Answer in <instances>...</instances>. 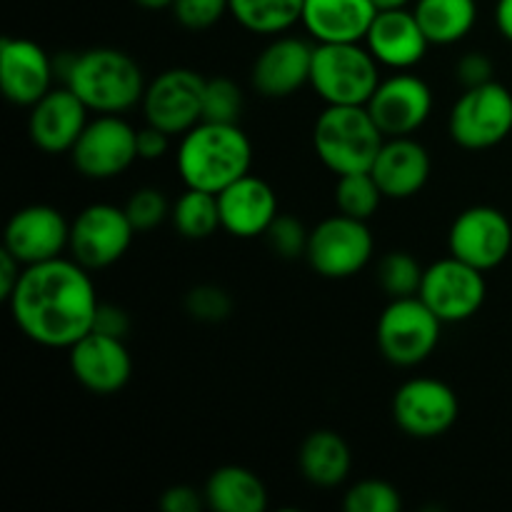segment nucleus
<instances>
[{"mask_svg": "<svg viewBox=\"0 0 512 512\" xmlns=\"http://www.w3.org/2000/svg\"><path fill=\"white\" fill-rule=\"evenodd\" d=\"M20 333L43 348H73L93 330L100 308L90 270L73 258L25 265L8 300Z\"/></svg>", "mask_w": 512, "mask_h": 512, "instance_id": "f257e3e1", "label": "nucleus"}, {"mask_svg": "<svg viewBox=\"0 0 512 512\" xmlns=\"http://www.w3.org/2000/svg\"><path fill=\"white\" fill-rule=\"evenodd\" d=\"M55 75L95 115H123L143 103V68L118 48H88L55 60Z\"/></svg>", "mask_w": 512, "mask_h": 512, "instance_id": "f03ea898", "label": "nucleus"}, {"mask_svg": "<svg viewBox=\"0 0 512 512\" xmlns=\"http://www.w3.org/2000/svg\"><path fill=\"white\" fill-rule=\"evenodd\" d=\"M175 165L185 188L218 195L250 173L253 143L238 123L200 120L193 130L180 135Z\"/></svg>", "mask_w": 512, "mask_h": 512, "instance_id": "7ed1b4c3", "label": "nucleus"}, {"mask_svg": "<svg viewBox=\"0 0 512 512\" xmlns=\"http://www.w3.org/2000/svg\"><path fill=\"white\" fill-rule=\"evenodd\" d=\"M385 143L368 105H325L313 125V148L335 175L368 173Z\"/></svg>", "mask_w": 512, "mask_h": 512, "instance_id": "20e7f679", "label": "nucleus"}, {"mask_svg": "<svg viewBox=\"0 0 512 512\" xmlns=\"http://www.w3.org/2000/svg\"><path fill=\"white\" fill-rule=\"evenodd\" d=\"M380 68L365 43H315L310 88L325 105H368Z\"/></svg>", "mask_w": 512, "mask_h": 512, "instance_id": "39448f33", "label": "nucleus"}, {"mask_svg": "<svg viewBox=\"0 0 512 512\" xmlns=\"http://www.w3.org/2000/svg\"><path fill=\"white\" fill-rule=\"evenodd\" d=\"M443 325L420 295L390 300L375 330L380 355L398 368H415L435 353Z\"/></svg>", "mask_w": 512, "mask_h": 512, "instance_id": "423d86ee", "label": "nucleus"}, {"mask_svg": "<svg viewBox=\"0 0 512 512\" xmlns=\"http://www.w3.org/2000/svg\"><path fill=\"white\" fill-rule=\"evenodd\" d=\"M373 253L375 240L368 220L335 213L310 230L305 260L320 278L345 280L368 268Z\"/></svg>", "mask_w": 512, "mask_h": 512, "instance_id": "0eeeda50", "label": "nucleus"}, {"mask_svg": "<svg viewBox=\"0 0 512 512\" xmlns=\"http://www.w3.org/2000/svg\"><path fill=\"white\" fill-rule=\"evenodd\" d=\"M448 133L465 150H488L512 133V93L503 83L465 88L448 115Z\"/></svg>", "mask_w": 512, "mask_h": 512, "instance_id": "6e6552de", "label": "nucleus"}, {"mask_svg": "<svg viewBox=\"0 0 512 512\" xmlns=\"http://www.w3.org/2000/svg\"><path fill=\"white\" fill-rule=\"evenodd\" d=\"M75 170L90 180H113L138 158V128L123 115H95L70 150Z\"/></svg>", "mask_w": 512, "mask_h": 512, "instance_id": "1a4fd4ad", "label": "nucleus"}, {"mask_svg": "<svg viewBox=\"0 0 512 512\" xmlns=\"http://www.w3.org/2000/svg\"><path fill=\"white\" fill-rule=\"evenodd\" d=\"M135 228L125 208L93 203L70 223V258L88 270H103L118 263L133 243Z\"/></svg>", "mask_w": 512, "mask_h": 512, "instance_id": "9d476101", "label": "nucleus"}, {"mask_svg": "<svg viewBox=\"0 0 512 512\" xmlns=\"http://www.w3.org/2000/svg\"><path fill=\"white\" fill-rule=\"evenodd\" d=\"M418 295L443 323H465L485 305L488 283L483 270L448 255L425 268Z\"/></svg>", "mask_w": 512, "mask_h": 512, "instance_id": "9b49d317", "label": "nucleus"}, {"mask_svg": "<svg viewBox=\"0 0 512 512\" xmlns=\"http://www.w3.org/2000/svg\"><path fill=\"white\" fill-rule=\"evenodd\" d=\"M205 80L193 68H168L155 75L143 95L145 123L168 135H185L203 120Z\"/></svg>", "mask_w": 512, "mask_h": 512, "instance_id": "f8f14e48", "label": "nucleus"}, {"mask_svg": "<svg viewBox=\"0 0 512 512\" xmlns=\"http://www.w3.org/2000/svg\"><path fill=\"white\" fill-rule=\"evenodd\" d=\"M458 418V393L438 378H410L393 395V420L410 438H440Z\"/></svg>", "mask_w": 512, "mask_h": 512, "instance_id": "ddd939ff", "label": "nucleus"}, {"mask_svg": "<svg viewBox=\"0 0 512 512\" xmlns=\"http://www.w3.org/2000/svg\"><path fill=\"white\" fill-rule=\"evenodd\" d=\"M448 250L473 268H498L512 250V225L503 210L493 205H473L453 220L448 233Z\"/></svg>", "mask_w": 512, "mask_h": 512, "instance_id": "4468645a", "label": "nucleus"}, {"mask_svg": "<svg viewBox=\"0 0 512 512\" xmlns=\"http://www.w3.org/2000/svg\"><path fill=\"white\" fill-rule=\"evenodd\" d=\"M433 90L420 75L395 70L380 80L378 90L368 100V110L385 138L415 135L433 115Z\"/></svg>", "mask_w": 512, "mask_h": 512, "instance_id": "2eb2a0df", "label": "nucleus"}, {"mask_svg": "<svg viewBox=\"0 0 512 512\" xmlns=\"http://www.w3.org/2000/svg\"><path fill=\"white\" fill-rule=\"evenodd\" d=\"M315 43L298 35H275L260 55L255 58L250 70V83L255 93L270 100H283L300 93L310 85V70H313Z\"/></svg>", "mask_w": 512, "mask_h": 512, "instance_id": "dca6fc26", "label": "nucleus"}, {"mask_svg": "<svg viewBox=\"0 0 512 512\" xmlns=\"http://www.w3.org/2000/svg\"><path fill=\"white\" fill-rule=\"evenodd\" d=\"M70 223L53 205H25L5 225L3 248L23 265L60 258L68 250Z\"/></svg>", "mask_w": 512, "mask_h": 512, "instance_id": "f3484780", "label": "nucleus"}, {"mask_svg": "<svg viewBox=\"0 0 512 512\" xmlns=\"http://www.w3.org/2000/svg\"><path fill=\"white\" fill-rule=\"evenodd\" d=\"M68 353L73 378L95 395L120 393L133 375V358L123 338L90 330Z\"/></svg>", "mask_w": 512, "mask_h": 512, "instance_id": "a211bd4d", "label": "nucleus"}, {"mask_svg": "<svg viewBox=\"0 0 512 512\" xmlns=\"http://www.w3.org/2000/svg\"><path fill=\"white\" fill-rule=\"evenodd\" d=\"M55 78V60L45 53L43 45L10 35L0 40V85L10 103L33 108L53 90Z\"/></svg>", "mask_w": 512, "mask_h": 512, "instance_id": "6ab92c4d", "label": "nucleus"}, {"mask_svg": "<svg viewBox=\"0 0 512 512\" xmlns=\"http://www.w3.org/2000/svg\"><path fill=\"white\" fill-rule=\"evenodd\" d=\"M90 120V110L70 88L50 90L30 108L28 135L38 150L48 155L68 153L75 148Z\"/></svg>", "mask_w": 512, "mask_h": 512, "instance_id": "aec40b11", "label": "nucleus"}, {"mask_svg": "<svg viewBox=\"0 0 512 512\" xmlns=\"http://www.w3.org/2000/svg\"><path fill=\"white\" fill-rule=\"evenodd\" d=\"M220 225L228 235L240 240L260 238L278 218V195L268 180L248 173L218 193Z\"/></svg>", "mask_w": 512, "mask_h": 512, "instance_id": "412c9836", "label": "nucleus"}, {"mask_svg": "<svg viewBox=\"0 0 512 512\" xmlns=\"http://www.w3.org/2000/svg\"><path fill=\"white\" fill-rule=\"evenodd\" d=\"M363 43L390 70H413L430 48L428 35L408 8L378 10Z\"/></svg>", "mask_w": 512, "mask_h": 512, "instance_id": "4be33fe9", "label": "nucleus"}, {"mask_svg": "<svg viewBox=\"0 0 512 512\" xmlns=\"http://www.w3.org/2000/svg\"><path fill=\"white\" fill-rule=\"evenodd\" d=\"M370 173L378 180L385 198L408 200L428 185L433 160H430L428 148L418 143L413 135L385 138Z\"/></svg>", "mask_w": 512, "mask_h": 512, "instance_id": "5701e85b", "label": "nucleus"}, {"mask_svg": "<svg viewBox=\"0 0 512 512\" xmlns=\"http://www.w3.org/2000/svg\"><path fill=\"white\" fill-rule=\"evenodd\" d=\"M375 15L373 0H305L300 25L313 43H363Z\"/></svg>", "mask_w": 512, "mask_h": 512, "instance_id": "b1692460", "label": "nucleus"}, {"mask_svg": "<svg viewBox=\"0 0 512 512\" xmlns=\"http://www.w3.org/2000/svg\"><path fill=\"white\" fill-rule=\"evenodd\" d=\"M298 468L315 488H338L353 470L348 440L335 430H315L300 443Z\"/></svg>", "mask_w": 512, "mask_h": 512, "instance_id": "393cba45", "label": "nucleus"}, {"mask_svg": "<svg viewBox=\"0 0 512 512\" xmlns=\"http://www.w3.org/2000/svg\"><path fill=\"white\" fill-rule=\"evenodd\" d=\"M203 493L208 508L215 512H263L268 508V488L243 465H223L215 470Z\"/></svg>", "mask_w": 512, "mask_h": 512, "instance_id": "a878e982", "label": "nucleus"}, {"mask_svg": "<svg viewBox=\"0 0 512 512\" xmlns=\"http://www.w3.org/2000/svg\"><path fill=\"white\" fill-rule=\"evenodd\" d=\"M430 45H455L468 38L478 20L475 0H415L413 8Z\"/></svg>", "mask_w": 512, "mask_h": 512, "instance_id": "bb28decb", "label": "nucleus"}, {"mask_svg": "<svg viewBox=\"0 0 512 512\" xmlns=\"http://www.w3.org/2000/svg\"><path fill=\"white\" fill-rule=\"evenodd\" d=\"M303 5L305 0H230V15L248 33L275 38L303 20Z\"/></svg>", "mask_w": 512, "mask_h": 512, "instance_id": "cd10ccee", "label": "nucleus"}, {"mask_svg": "<svg viewBox=\"0 0 512 512\" xmlns=\"http://www.w3.org/2000/svg\"><path fill=\"white\" fill-rule=\"evenodd\" d=\"M170 223L188 240L210 238V235H215L223 228L220 225L218 195L205 193V190L185 188V193L173 203Z\"/></svg>", "mask_w": 512, "mask_h": 512, "instance_id": "c85d7f7f", "label": "nucleus"}, {"mask_svg": "<svg viewBox=\"0 0 512 512\" xmlns=\"http://www.w3.org/2000/svg\"><path fill=\"white\" fill-rule=\"evenodd\" d=\"M383 198V190H380L378 180L373 178L370 170L368 173L338 175V185H335V205H338V213L358 220H370L378 213Z\"/></svg>", "mask_w": 512, "mask_h": 512, "instance_id": "c756f323", "label": "nucleus"}, {"mask_svg": "<svg viewBox=\"0 0 512 512\" xmlns=\"http://www.w3.org/2000/svg\"><path fill=\"white\" fill-rule=\"evenodd\" d=\"M425 268L408 250H390L380 258L378 283L390 300L413 298L420 293Z\"/></svg>", "mask_w": 512, "mask_h": 512, "instance_id": "7c9ffc66", "label": "nucleus"}, {"mask_svg": "<svg viewBox=\"0 0 512 512\" xmlns=\"http://www.w3.org/2000/svg\"><path fill=\"white\" fill-rule=\"evenodd\" d=\"M243 90L230 78H208L203 95V120L208 123H238L243 115Z\"/></svg>", "mask_w": 512, "mask_h": 512, "instance_id": "2f4dec72", "label": "nucleus"}, {"mask_svg": "<svg viewBox=\"0 0 512 512\" xmlns=\"http://www.w3.org/2000/svg\"><path fill=\"white\" fill-rule=\"evenodd\" d=\"M343 508L348 512H398L403 508V498L388 480L365 478L345 493Z\"/></svg>", "mask_w": 512, "mask_h": 512, "instance_id": "473e14b6", "label": "nucleus"}, {"mask_svg": "<svg viewBox=\"0 0 512 512\" xmlns=\"http://www.w3.org/2000/svg\"><path fill=\"white\" fill-rule=\"evenodd\" d=\"M185 310L198 323H223L233 313V298L220 285L203 283L188 290V295H185Z\"/></svg>", "mask_w": 512, "mask_h": 512, "instance_id": "72a5a7b5", "label": "nucleus"}, {"mask_svg": "<svg viewBox=\"0 0 512 512\" xmlns=\"http://www.w3.org/2000/svg\"><path fill=\"white\" fill-rule=\"evenodd\" d=\"M170 210H173V205L158 188H138L125 203V213H128L135 233H150L158 225H163L170 218Z\"/></svg>", "mask_w": 512, "mask_h": 512, "instance_id": "f704fd0d", "label": "nucleus"}, {"mask_svg": "<svg viewBox=\"0 0 512 512\" xmlns=\"http://www.w3.org/2000/svg\"><path fill=\"white\" fill-rule=\"evenodd\" d=\"M270 250H273L278 258L283 260H298L305 258L308 253V240L310 230L305 228L303 220H298L295 215H283L278 213V218L273 220V225L265 233Z\"/></svg>", "mask_w": 512, "mask_h": 512, "instance_id": "c9c22d12", "label": "nucleus"}, {"mask_svg": "<svg viewBox=\"0 0 512 512\" xmlns=\"http://www.w3.org/2000/svg\"><path fill=\"white\" fill-rule=\"evenodd\" d=\"M173 15L185 30H208L230 15V0H175Z\"/></svg>", "mask_w": 512, "mask_h": 512, "instance_id": "e433bc0d", "label": "nucleus"}, {"mask_svg": "<svg viewBox=\"0 0 512 512\" xmlns=\"http://www.w3.org/2000/svg\"><path fill=\"white\" fill-rule=\"evenodd\" d=\"M493 73V60L485 53H480V50H470V53H465L463 58L455 63V78H458V83L463 85V88H478V85L490 83V80H493Z\"/></svg>", "mask_w": 512, "mask_h": 512, "instance_id": "4c0bfd02", "label": "nucleus"}, {"mask_svg": "<svg viewBox=\"0 0 512 512\" xmlns=\"http://www.w3.org/2000/svg\"><path fill=\"white\" fill-rule=\"evenodd\" d=\"M205 505V493L193 485H173L160 495V508L165 512H200Z\"/></svg>", "mask_w": 512, "mask_h": 512, "instance_id": "58836bf2", "label": "nucleus"}, {"mask_svg": "<svg viewBox=\"0 0 512 512\" xmlns=\"http://www.w3.org/2000/svg\"><path fill=\"white\" fill-rule=\"evenodd\" d=\"M93 330L105 335H113V338H123L130 333V315L125 313L120 305L113 303H100L98 313H95V325Z\"/></svg>", "mask_w": 512, "mask_h": 512, "instance_id": "ea45409f", "label": "nucleus"}, {"mask_svg": "<svg viewBox=\"0 0 512 512\" xmlns=\"http://www.w3.org/2000/svg\"><path fill=\"white\" fill-rule=\"evenodd\" d=\"M170 138H173V135H168L165 130L145 123L143 128H138V158L160 160L170 150Z\"/></svg>", "mask_w": 512, "mask_h": 512, "instance_id": "a19ab883", "label": "nucleus"}, {"mask_svg": "<svg viewBox=\"0 0 512 512\" xmlns=\"http://www.w3.org/2000/svg\"><path fill=\"white\" fill-rule=\"evenodd\" d=\"M23 268L25 265L20 263L13 253H8L5 248L0 250V300H3V303H8L13 290L18 288Z\"/></svg>", "mask_w": 512, "mask_h": 512, "instance_id": "79ce46f5", "label": "nucleus"}, {"mask_svg": "<svg viewBox=\"0 0 512 512\" xmlns=\"http://www.w3.org/2000/svg\"><path fill=\"white\" fill-rule=\"evenodd\" d=\"M495 25H498L500 35L512 43V0L495 3Z\"/></svg>", "mask_w": 512, "mask_h": 512, "instance_id": "37998d69", "label": "nucleus"}, {"mask_svg": "<svg viewBox=\"0 0 512 512\" xmlns=\"http://www.w3.org/2000/svg\"><path fill=\"white\" fill-rule=\"evenodd\" d=\"M378 10H395V8H408L413 0H373Z\"/></svg>", "mask_w": 512, "mask_h": 512, "instance_id": "c03bdc74", "label": "nucleus"}, {"mask_svg": "<svg viewBox=\"0 0 512 512\" xmlns=\"http://www.w3.org/2000/svg\"><path fill=\"white\" fill-rule=\"evenodd\" d=\"M140 8H148V10H163V8H173L175 0H135Z\"/></svg>", "mask_w": 512, "mask_h": 512, "instance_id": "a18cd8bd", "label": "nucleus"}]
</instances>
